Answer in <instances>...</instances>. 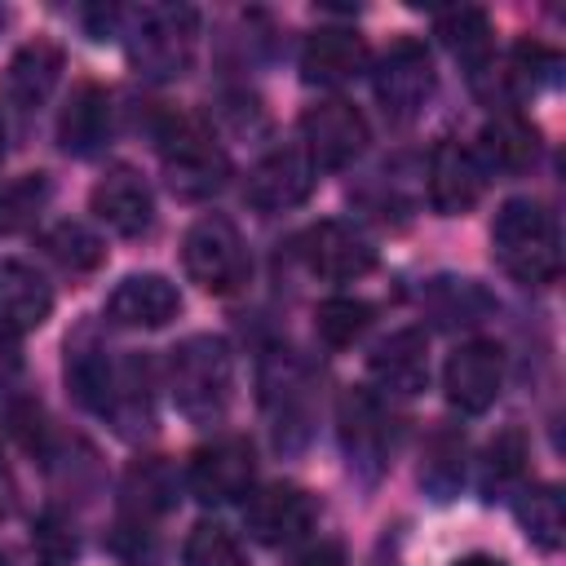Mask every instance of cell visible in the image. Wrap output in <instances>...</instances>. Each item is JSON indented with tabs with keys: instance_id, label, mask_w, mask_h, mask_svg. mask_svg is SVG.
Returning <instances> with one entry per match:
<instances>
[{
	"instance_id": "6da1fadb",
	"label": "cell",
	"mask_w": 566,
	"mask_h": 566,
	"mask_svg": "<svg viewBox=\"0 0 566 566\" xmlns=\"http://www.w3.org/2000/svg\"><path fill=\"white\" fill-rule=\"evenodd\" d=\"M491 252L504 274L526 287H544L562 270V239L557 221L539 199H509L491 226Z\"/></svg>"
},
{
	"instance_id": "7a4b0ae2",
	"label": "cell",
	"mask_w": 566,
	"mask_h": 566,
	"mask_svg": "<svg viewBox=\"0 0 566 566\" xmlns=\"http://www.w3.org/2000/svg\"><path fill=\"white\" fill-rule=\"evenodd\" d=\"M168 389L186 420L208 424L230 407L234 394V358L221 336H186L168 354Z\"/></svg>"
},
{
	"instance_id": "3957f363",
	"label": "cell",
	"mask_w": 566,
	"mask_h": 566,
	"mask_svg": "<svg viewBox=\"0 0 566 566\" xmlns=\"http://www.w3.org/2000/svg\"><path fill=\"white\" fill-rule=\"evenodd\" d=\"M128 62L137 75L164 84L181 80L195 62L199 44V13L190 4H146L128 22Z\"/></svg>"
},
{
	"instance_id": "277c9868",
	"label": "cell",
	"mask_w": 566,
	"mask_h": 566,
	"mask_svg": "<svg viewBox=\"0 0 566 566\" xmlns=\"http://www.w3.org/2000/svg\"><path fill=\"white\" fill-rule=\"evenodd\" d=\"M159 159H164V177L177 199H208L230 177L226 150L217 146L212 128L195 115H172L159 128Z\"/></svg>"
},
{
	"instance_id": "5b68a950",
	"label": "cell",
	"mask_w": 566,
	"mask_h": 566,
	"mask_svg": "<svg viewBox=\"0 0 566 566\" xmlns=\"http://www.w3.org/2000/svg\"><path fill=\"white\" fill-rule=\"evenodd\" d=\"M181 265L186 274L212 292V296H230L248 283L252 274V261H248V248H243V234L230 217L212 212V217H199L186 239H181Z\"/></svg>"
},
{
	"instance_id": "8992f818",
	"label": "cell",
	"mask_w": 566,
	"mask_h": 566,
	"mask_svg": "<svg viewBox=\"0 0 566 566\" xmlns=\"http://www.w3.org/2000/svg\"><path fill=\"white\" fill-rule=\"evenodd\" d=\"M433 84H438L433 57L420 40L389 44L371 71V88H376V102H380L389 124H411L424 111V102L433 97Z\"/></svg>"
},
{
	"instance_id": "52a82bcc",
	"label": "cell",
	"mask_w": 566,
	"mask_h": 566,
	"mask_svg": "<svg viewBox=\"0 0 566 566\" xmlns=\"http://www.w3.org/2000/svg\"><path fill=\"white\" fill-rule=\"evenodd\" d=\"M301 150L314 168H349L367 150V119L354 102H318L301 115Z\"/></svg>"
},
{
	"instance_id": "ba28073f",
	"label": "cell",
	"mask_w": 566,
	"mask_h": 566,
	"mask_svg": "<svg viewBox=\"0 0 566 566\" xmlns=\"http://www.w3.org/2000/svg\"><path fill=\"white\" fill-rule=\"evenodd\" d=\"M256 478V460H252V442L248 438H217L208 447H199L186 464V486L195 500L203 504H230L243 500L252 491Z\"/></svg>"
},
{
	"instance_id": "9c48e42d",
	"label": "cell",
	"mask_w": 566,
	"mask_h": 566,
	"mask_svg": "<svg viewBox=\"0 0 566 566\" xmlns=\"http://www.w3.org/2000/svg\"><path fill=\"white\" fill-rule=\"evenodd\" d=\"M261 402H265V411H270V429H274V442H279V447L305 442L314 394H310L305 367H301L292 354L265 358V367H261Z\"/></svg>"
},
{
	"instance_id": "30bf717a",
	"label": "cell",
	"mask_w": 566,
	"mask_h": 566,
	"mask_svg": "<svg viewBox=\"0 0 566 566\" xmlns=\"http://www.w3.org/2000/svg\"><path fill=\"white\" fill-rule=\"evenodd\" d=\"M500 385H504V349L495 340H464L442 367L447 402L460 407L464 416L486 411L500 398Z\"/></svg>"
},
{
	"instance_id": "8fae6325",
	"label": "cell",
	"mask_w": 566,
	"mask_h": 566,
	"mask_svg": "<svg viewBox=\"0 0 566 566\" xmlns=\"http://www.w3.org/2000/svg\"><path fill=\"white\" fill-rule=\"evenodd\" d=\"M243 526L256 544L283 548L314 526V500H310V491H301L292 482H270L261 491H248Z\"/></svg>"
},
{
	"instance_id": "7c38bea8",
	"label": "cell",
	"mask_w": 566,
	"mask_h": 566,
	"mask_svg": "<svg viewBox=\"0 0 566 566\" xmlns=\"http://www.w3.org/2000/svg\"><path fill=\"white\" fill-rule=\"evenodd\" d=\"M296 252L305 261L310 274L332 279V283H349L363 279L376 265V248L349 226V221H318L296 239Z\"/></svg>"
},
{
	"instance_id": "4fadbf2b",
	"label": "cell",
	"mask_w": 566,
	"mask_h": 566,
	"mask_svg": "<svg viewBox=\"0 0 566 566\" xmlns=\"http://www.w3.org/2000/svg\"><path fill=\"white\" fill-rule=\"evenodd\" d=\"M318 168L305 159L301 146H279L270 150L265 159L252 164L248 181H243V199L256 208V212H283V208H296L310 199L314 190V177Z\"/></svg>"
},
{
	"instance_id": "5bb4252c",
	"label": "cell",
	"mask_w": 566,
	"mask_h": 566,
	"mask_svg": "<svg viewBox=\"0 0 566 566\" xmlns=\"http://www.w3.org/2000/svg\"><path fill=\"white\" fill-rule=\"evenodd\" d=\"M482 186H486V172L469 146H460L455 137H442L429 150V203L442 217L469 212L482 199Z\"/></svg>"
},
{
	"instance_id": "9a60e30c",
	"label": "cell",
	"mask_w": 566,
	"mask_h": 566,
	"mask_svg": "<svg viewBox=\"0 0 566 566\" xmlns=\"http://www.w3.org/2000/svg\"><path fill=\"white\" fill-rule=\"evenodd\" d=\"M88 208H93V217H97L106 230H115V234H124V239L146 234V230H150V221H155L150 186H146L133 168H124V164H119V168H111V172L93 186Z\"/></svg>"
},
{
	"instance_id": "2e32d148",
	"label": "cell",
	"mask_w": 566,
	"mask_h": 566,
	"mask_svg": "<svg viewBox=\"0 0 566 566\" xmlns=\"http://www.w3.org/2000/svg\"><path fill=\"white\" fill-rule=\"evenodd\" d=\"M177 310H181V292L164 274H128L106 296V318L115 327H133V332H155V327L172 323Z\"/></svg>"
},
{
	"instance_id": "e0dca14e",
	"label": "cell",
	"mask_w": 566,
	"mask_h": 566,
	"mask_svg": "<svg viewBox=\"0 0 566 566\" xmlns=\"http://www.w3.org/2000/svg\"><path fill=\"white\" fill-rule=\"evenodd\" d=\"M340 442L349 451L354 464L380 469L394 451V420L385 411V402L371 389H349L340 398Z\"/></svg>"
},
{
	"instance_id": "ac0fdd59",
	"label": "cell",
	"mask_w": 566,
	"mask_h": 566,
	"mask_svg": "<svg viewBox=\"0 0 566 566\" xmlns=\"http://www.w3.org/2000/svg\"><path fill=\"white\" fill-rule=\"evenodd\" d=\"M363 66H367V44H363V35L354 27H318L301 44L305 84L336 88V84H349Z\"/></svg>"
},
{
	"instance_id": "d6986e66",
	"label": "cell",
	"mask_w": 566,
	"mask_h": 566,
	"mask_svg": "<svg viewBox=\"0 0 566 566\" xmlns=\"http://www.w3.org/2000/svg\"><path fill=\"white\" fill-rule=\"evenodd\" d=\"M371 380L385 389V394H398V398H411L429 385V340L420 327H402L394 336H385L371 358Z\"/></svg>"
},
{
	"instance_id": "ffe728a7",
	"label": "cell",
	"mask_w": 566,
	"mask_h": 566,
	"mask_svg": "<svg viewBox=\"0 0 566 566\" xmlns=\"http://www.w3.org/2000/svg\"><path fill=\"white\" fill-rule=\"evenodd\" d=\"M53 314L49 279L27 261H0V332H35Z\"/></svg>"
},
{
	"instance_id": "44dd1931",
	"label": "cell",
	"mask_w": 566,
	"mask_h": 566,
	"mask_svg": "<svg viewBox=\"0 0 566 566\" xmlns=\"http://www.w3.org/2000/svg\"><path fill=\"white\" fill-rule=\"evenodd\" d=\"M57 75H62V49H57L53 40H31V44H22V49L9 57V66H4V75H0V93H4L9 106L35 111V106L53 93Z\"/></svg>"
},
{
	"instance_id": "7402d4cb",
	"label": "cell",
	"mask_w": 566,
	"mask_h": 566,
	"mask_svg": "<svg viewBox=\"0 0 566 566\" xmlns=\"http://www.w3.org/2000/svg\"><path fill=\"white\" fill-rule=\"evenodd\" d=\"M478 164L482 172H526L539 159V133L517 111H500L478 133Z\"/></svg>"
},
{
	"instance_id": "603a6c76",
	"label": "cell",
	"mask_w": 566,
	"mask_h": 566,
	"mask_svg": "<svg viewBox=\"0 0 566 566\" xmlns=\"http://www.w3.org/2000/svg\"><path fill=\"white\" fill-rule=\"evenodd\" d=\"M111 137V93L102 84H75L71 102L57 115V142L66 155H97Z\"/></svg>"
},
{
	"instance_id": "cb8c5ba5",
	"label": "cell",
	"mask_w": 566,
	"mask_h": 566,
	"mask_svg": "<svg viewBox=\"0 0 566 566\" xmlns=\"http://www.w3.org/2000/svg\"><path fill=\"white\" fill-rule=\"evenodd\" d=\"M433 31H438V40L469 66V75H482L486 66H491V18L482 13V9H473V4H460V9H447V13H438V22H433Z\"/></svg>"
},
{
	"instance_id": "d4e9b609",
	"label": "cell",
	"mask_w": 566,
	"mask_h": 566,
	"mask_svg": "<svg viewBox=\"0 0 566 566\" xmlns=\"http://www.w3.org/2000/svg\"><path fill=\"white\" fill-rule=\"evenodd\" d=\"M513 513H517V522H522V531L539 544V548H562V531H566V504H562V491L557 486H548V482H539V486H526L522 495H517V504H513Z\"/></svg>"
},
{
	"instance_id": "484cf974",
	"label": "cell",
	"mask_w": 566,
	"mask_h": 566,
	"mask_svg": "<svg viewBox=\"0 0 566 566\" xmlns=\"http://www.w3.org/2000/svg\"><path fill=\"white\" fill-rule=\"evenodd\" d=\"M49 195H53L49 172H22V177L0 181V234L31 230L40 212L49 208Z\"/></svg>"
},
{
	"instance_id": "4316f807",
	"label": "cell",
	"mask_w": 566,
	"mask_h": 566,
	"mask_svg": "<svg viewBox=\"0 0 566 566\" xmlns=\"http://www.w3.org/2000/svg\"><path fill=\"white\" fill-rule=\"evenodd\" d=\"M124 495H128L133 517H137V522H146V517H155V513L172 509L177 478H172V469H168L164 460H142V464H133V469H128V478H124Z\"/></svg>"
},
{
	"instance_id": "83f0119b",
	"label": "cell",
	"mask_w": 566,
	"mask_h": 566,
	"mask_svg": "<svg viewBox=\"0 0 566 566\" xmlns=\"http://www.w3.org/2000/svg\"><path fill=\"white\" fill-rule=\"evenodd\" d=\"M44 252H49L62 270H71V274L97 270L102 256H106L102 239H97L88 226H80V221H57V226L44 234Z\"/></svg>"
},
{
	"instance_id": "f1b7e54d",
	"label": "cell",
	"mask_w": 566,
	"mask_h": 566,
	"mask_svg": "<svg viewBox=\"0 0 566 566\" xmlns=\"http://www.w3.org/2000/svg\"><path fill=\"white\" fill-rule=\"evenodd\" d=\"M371 323V305L367 301H354V296H327L318 310H314V327L318 336L332 345V349H349Z\"/></svg>"
},
{
	"instance_id": "f546056e",
	"label": "cell",
	"mask_w": 566,
	"mask_h": 566,
	"mask_svg": "<svg viewBox=\"0 0 566 566\" xmlns=\"http://www.w3.org/2000/svg\"><path fill=\"white\" fill-rule=\"evenodd\" d=\"M420 478H424V486H429L438 500H447V495L460 486V478H464V433H455V429L433 433Z\"/></svg>"
},
{
	"instance_id": "4dcf8cb0",
	"label": "cell",
	"mask_w": 566,
	"mask_h": 566,
	"mask_svg": "<svg viewBox=\"0 0 566 566\" xmlns=\"http://www.w3.org/2000/svg\"><path fill=\"white\" fill-rule=\"evenodd\" d=\"M181 562H186V566H248V562H243V544H239L234 531H226L221 522H199V526L186 535Z\"/></svg>"
},
{
	"instance_id": "1f68e13d",
	"label": "cell",
	"mask_w": 566,
	"mask_h": 566,
	"mask_svg": "<svg viewBox=\"0 0 566 566\" xmlns=\"http://www.w3.org/2000/svg\"><path fill=\"white\" fill-rule=\"evenodd\" d=\"M31 553L40 566H71L75 553H80V539H75V526L62 517V513H40L35 517V531H31Z\"/></svg>"
},
{
	"instance_id": "d6a6232c",
	"label": "cell",
	"mask_w": 566,
	"mask_h": 566,
	"mask_svg": "<svg viewBox=\"0 0 566 566\" xmlns=\"http://www.w3.org/2000/svg\"><path fill=\"white\" fill-rule=\"evenodd\" d=\"M522 469H526V442H522L517 429H504L486 447V473H482V482L486 486H509V482L522 478Z\"/></svg>"
},
{
	"instance_id": "836d02e7",
	"label": "cell",
	"mask_w": 566,
	"mask_h": 566,
	"mask_svg": "<svg viewBox=\"0 0 566 566\" xmlns=\"http://www.w3.org/2000/svg\"><path fill=\"white\" fill-rule=\"evenodd\" d=\"M292 566H345V548H340L336 539H318V544H310L305 553H296Z\"/></svg>"
},
{
	"instance_id": "e575fe53",
	"label": "cell",
	"mask_w": 566,
	"mask_h": 566,
	"mask_svg": "<svg viewBox=\"0 0 566 566\" xmlns=\"http://www.w3.org/2000/svg\"><path fill=\"white\" fill-rule=\"evenodd\" d=\"M18 371H22V354H18L13 336H9V332H0V389H4Z\"/></svg>"
},
{
	"instance_id": "d590c367",
	"label": "cell",
	"mask_w": 566,
	"mask_h": 566,
	"mask_svg": "<svg viewBox=\"0 0 566 566\" xmlns=\"http://www.w3.org/2000/svg\"><path fill=\"white\" fill-rule=\"evenodd\" d=\"M13 495H18V491H13V473H9V464L0 460V517L13 509Z\"/></svg>"
},
{
	"instance_id": "8d00e7d4",
	"label": "cell",
	"mask_w": 566,
	"mask_h": 566,
	"mask_svg": "<svg viewBox=\"0 0 566 566\" xmlns=\"http://www.w3.org/2000/svg\"><path fill=\"white\" fill-rule=\"evenodd\" d=\"M455 566H504L500 557H491V553H469V557H460Z\"/></svg>"
},
{
	"instance_id": "74e56055",
	"label": "cell",
	"mask_w": 566,
	"mask_h": 566,
	"mask_svg": "<svg viewBox=\"0 0 566 566\" xmlns=\"http://www.w3.org/2000/svg\"><path fill=\"white\" fill-rule=\"evenodd\" d=\"M0 159H4V119H0Z\"/></svg>"
},
{
	"instance_id": "f35d334b",
	"label": "cell",
	"mask_w": 566,
	"mask_h": 566,
	"mask_svg": "<svg viewBox=\"0 0 566 566\" xmlns=\"http://www.w3.org/2000/svg\"><path fill=\"white\" fill-rule=\"evenodd\" d=\"M389 566H394V562H389Z\"/></svg>"
}]
</instances>
